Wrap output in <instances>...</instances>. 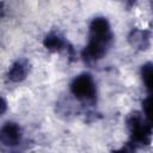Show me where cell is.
<instances>
[{
    "mask_svg": "<svg viewBox=\"0 0 153 153\" xmlns=\"http://www.w3.org/2000/svg\"><path fill=\"white\" fill-rule=\"evenodd\" d=\"M71 88H72V92L74 93V96L78 98H81V99H90L96 93L94 82H93L92 78L87 74L76 76L74 79Z\"/></svg>",
    "mask_w": 153,
    "mask_h": 153,
    "instance_id": "cell-1",
    "label": "cell"
},
{
    "mask_svg": "<svg viewBox=\"0 0 153 153\" xmlns=\"http://www.w3.org/2000/svg\"><path fill=\"white\" fill-rule=\"evenodd\" d=\"M27 65L24 61H16L8 69V79L14 82H19L25 79L27 74Z\"/></svg>",
    "mask_w": 153,
    "mask_h": 153,
    "instance_id": "cell-3",
    "label": "cell"
},
{
    "mask_svg": "<svg viewBox=\"0 0 153 153\" xmlns=\"http://www.w3.org/2000/svg\"><path fill=\"white\" fill-rule=\"evenodd\" d=\"M44 45L50 50H60L65 45V42H63V39H62V37L60 35L50 33L44 39Z\"/></svg>",
    "mask_w": 153,
    "mask_h": 153,
    "instance_id": "cell-5",
    "label": "cell"
},
{
    "mask_svg": "<svg viewBox=\"0 0 153 153\" xmlns=\"http://www.w3.org/2000/svg\"><path fill=\"white\" fill-rule=\"evenodd\" d=\"M129 41L131 43L133 47H136V48H140V49H145L148 43H149V35L147 31H142V30H136V31H133L130 37H129Z\"/></svg>",
    "mask_w": 153,
    "mask_h": 153,
    "instance_id": "cell-4",
    "label": "cell"
},
{
    "mask_svg": "<svg viewBox=\"0 0 153 153\" xmlns=\"http://www.w3.org/2000/svg\"><path fill=\"white\" fill-rule=\"evenodd\" d=\"M115 153H127V152H124V151H118V152H115Z\"/></svg>",
    "mask_w": 153,
    "mask_h": 153,
    "instance_id": "cell-8",
    "label": "cell"
},
{
    "mask_svg": "<svg viewBox=\"0 0 153 153\" xmlns=\"http://www.w3.org/2000/svg\"><path fill=\"white\" fill-rule=\"evenodd\" d=\"M5 110H6V102L4 100L2 97H0V114L5 112Z\"/></svg>",
    "mask_w": 153,
    "mask_h": 153,
    "instance_id": "cell-7",
    "label": "cell"
},
{
    "mask_svg": "<svg viewBox=\"0 0 153 153\" xmlns=\"http://www.w3.org/2000/svg\"><path fill=\"white\" fill-rule=\"evenodd\" d=\"M142 79L143 82L146 84V87L151 88V84H152V67L151 63H147L143 66L142 68Z\"/></svg>",
    "mask_w": 153,
    "mask_h": 153,
    "instance_id": "cell-6",
    "label": "cell"
},
{
    "mask_svg": "<svg viewBox=\"0 0 153 153\" xmlns=\"http://www.w3.org/2000/svg\"><path fill=\"white\" fill-rule=\"evenodd\" d=\"M22 137V131L18 124L8 122L0 129V142L6 146H16Z\"/></svg>",
    "mask_w": 153,
    "mask_h": 153,
    "instance_id": "cell-2",
    "label": "cell"
}]
</instances>
